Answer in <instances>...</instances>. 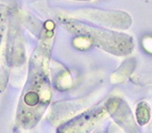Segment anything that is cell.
I'll use <instances>...</instances> for the list:
<instances>
[{
	"label": "cell",
	"mask_w": 152,
	"mask_h": 133,
	"mask_svg": "<svg viewBox=\"0 0 152 133\" xmlns=\"http://www.w3.org/2000/svg\"><path fill=\"white\" fill-rule=\"evenodd\" d=\"M60 19L69 32L84 39L91 45H96L115 56H127L134 48L133 39L127 34L97 28L71 17H61Z\"/></svg>",
	"instance_id": "obj_2"
},
{
	"label": "cell",
	"mask_w": 152,
	"mask_h": 133,
	"mask_svg": "<svg viewBox=\"0 0 152 133\" xmlns=\"http://www.w3.org/2000/svg\"><path fill=\"white\" fill-rule=\"evenodd\" d=\"M54 37V25L44 29L38 45L29 60L27 81L18 101L16 125L31 130L39 123L50 104L52 90L49 79V60Z\"/></svg>",
	"instance_id": "obj_1"
},
{
	"label": "cell",
	"mask_w": 152,
	"mask_h": 133,
	"mask_svg": "<svg viewBox=\"0 0 152 133\" xmlns=\"http://www.w3.org/2000/svg\"><path fill=\"white\" fill-rule=\"evenodd\" d=\"M9 14H10V10H9L8 7L7 5H0V46H1L5 31H7V27H8Z\"/></svg>",
	"instance_id": "obj_7"
},
{
	"label": "cell",
	"mask_w": 152,
	"mask_h": 133,
	"mask_svg": "<svg viewBox=\"0 0 152 133\" xmlns=\"http://www.w3.org/2000/svg\"><path fill=\"white\" fill-rule=\"evenodd\" d=\"M8 54L5 44L2 47V43L0 46V94L5 90L7 83L9 80V70H8Z\"/></svg>",
	"instance_id": "obj_5"
},
{
	"label": "cell",
	"mask_w": 152,
	"mask_h": 133,
	"mask_svg": "<svg viewBox=\"0 0 152 133\" xmlns=\"http://www.w3.org/2000/svg\"><path fill=\"white\" fill-rule=\"evenodd\" d=\"M107 113L105 105H98L63 123L56 133H91Z\"/></svg>",
	"instance_id": "obj_3"
},
{
	"label": "cell",
	"mask_w": 152,
	"mask_h": 133,
	"mask_svg": "<svg viewBox=\"0 0 152 133\" xmlns=\"http://www.w3.org/2000/svg\"><path fill=\"white\" fill-rule=\"evenodd\" d=\"M136 118L137 123L140 126H145L146 124L149 123L150 119V107L148 103L140 102L137 104L136 107Z\"/></svg>",
	"instance_id": "obj_6"
},
{
	"label": "cell",
	"mask_w": 152,
	"mask_h": 133,
	"mask_svg": "<svg viewBox=\"0 0 152 133\" xmlns=\"http://www.w3.org/2000/svg\"><path fill=\"white\" fill-rule=\"evenodd\" d=\"M86 18L95 19L103 25L114 28L127 29L131 25V17L122 12H103V11H84L82 13Z\"/></svg>",
	"instance_id": "obj_4"
},
{
	"label": "cell",
	"mask_w": 152,
	"mask_h": 133,
	"mask_svg": "<svg viewBox=\"0 0 152 133\" xmlns=\"http://www.w3.org/2000/svg\"><path fill=\"white\" fill-rule=\"evenodd\" d=\"M151 133H152V127H151Z\"/></svg>",
	"instance_id": "obj_8"
}]
</instances>
